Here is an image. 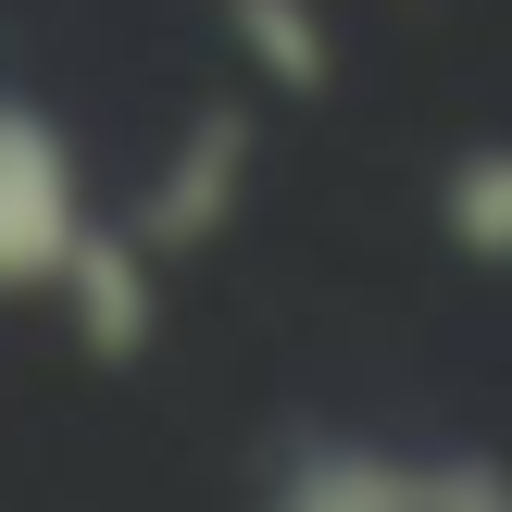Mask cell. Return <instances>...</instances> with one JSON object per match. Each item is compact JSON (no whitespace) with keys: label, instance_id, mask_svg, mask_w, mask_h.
Instances as JSON below:
<instances>
[{"label":"cell","instance_id":"5b68a950","mask_svg":"<svg viewBox=\"0 0 512 512\" xmlns=\"http://www.w3.org/2000/svg\"><path fill=\"white\" fill-rule=\"evenodd\" d=\"M225 13L250 25V50H263V63H288V88H313V75H325V38H313V13H300V0H225Z\"/></svg>","mask_w":512,"mask_h":512},{"label":"cell","instance_id":"277c9868","mask_svg":"<svg viewBox=\"0 0 512 512\" xmlns=\"http://www.w3.org/2000/svg\"><path fill=\"white\" fill-rule=\"evenodd\" d=\"M438 225L463 263H512V150H463L438 175Z\"/></svg>","mask_w":512,"mask_h":512},{"label":"cell","instance_id":"3957f363","mask_svg":"<svg viewBox=\"0 0 512 512\" xmlns=\"http://www.w3.org/2000/svg\"><path fill=\"white\" fill-rule=\"evenodd\" d=\"M238 163H250V125H238V113H200V125H188V150L163 163V188H150L138 213H125V238H138L150 263L200 250L225 213H238Z\"/></svg>","mask_w":512,"mask_h":512},{"label":"cell","instance_id":"7a4b0ae2","mask_svg":"<svg viewBox=\"0 0 512 512\" xmlns=\"http://www.w3.org/2000/svg\"><path fill=\"white\" fill-rule=\"evenodd\" d=\"M263 512H512V463H413V450H288Z\"/></svg>","mask_w":512,"mask_h":512},{"label":"cell","instance_id":"6da1fadb","mask_svg":"<svg viewBox=\"0 0 512 512\" xmlns=\"http://www.w3.org/2000/svg\"><path fill=\"white\" fill-rule=\"evenodd\" d=\"M88 163L25 88H0V300H50L63 263L88 250Z\"/></svg>","mask_w":512,"mask_h":512}]
</instances>
